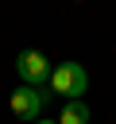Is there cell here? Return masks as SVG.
<instances>
[{
    "label": "cell",
    "instance_id": "cell-1",
    "mask_svg": "<svg viewBox=\"0 0 116 124\" xmlns=\"http://www.w3.org/2000/svg\"><path fill=\"white\" fill-rule=\"evenodd\" d=\"M85 85H89V78H85L81 62H62V66H54V74H50V93H58V97H66V101H81Z\"/></svg>",
    "mask_w": 116,
    "mask_h": 124
},
{
    "label": "cell",
    "instance_id": "cell-2",
    "mask_svg": "<svg viewBox=\"0 0 116 124\" xmlns=\"http://www.w3.org/2000/svg\"><path fill=\"white\" fill-rule=\"evenodd\" d=\"M15 74L23 78V85L43 89V81H50L54 66L46 62V54H43V50H19V54H15Z\"/></svg>",
    "mask_w": 116,
    "mask_h": 124
},
{
    "label": "cell",
    "instance_id": "cell-3",
    "mask_svg": "<svg viewBox=\"0 0 116 124\" xmlns=\"http://www.w3.org/2000/svg\"><path fill=\"white\" fill-rule=\"evenodd\" d=\"M50 97H54V93H43V89H35V85H19V89L8 97V105H12V112H15L19 120H39L43 108L50 105Z\"/></svg>",
    "mask_w": 116,
    "mask_h": 124
},
{
    "label": "cell",
    "instance_id": "cell-4",
    "mask_svg": "<svg viewBox=\"0 0 116 124\" xmlns=\"http://www.w3.org/2000/svg\"><path fill=\"white\" fill-rule=\"evenodd\" d=\"M89 105L85 101H66V108H62V116H58V124H89Z\"/></svg>",
    "mask_w": 116,
    "mask_h": 124
},
{
    "label": "cell",
    "instance_id": "cell-5",
    "mask_svg": "<svg viewBox=\"0 0 116 124\" xmlns=\"http://www.w3.org/2000/svg\"><path fill=\"white\" fill-rule=\"evenodd\" d=\"M39 124H50V120H39Z\"/></svg>",
    "mask_w": 116,
    "mask_h": 124
}]
</instances>
